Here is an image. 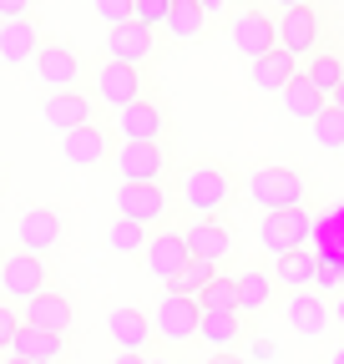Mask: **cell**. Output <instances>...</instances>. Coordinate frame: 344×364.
<instances>
[{"mask_svg":"<svg viewBox=\"0 0 344 364\" xmlns=\"http://www.w3.org/2000/svg\"><path fill=\"white\" fill-rule=\"evenodd\" d=\"M21 314H26V324L51 329V334H71V329H76V309H71V299H66L61 289H41L36 299L21 304Z\"/></svg>","mask_w":344,"mask_h":364,"instance_id":"cell-20","label":"cell"},{"mask_svg":"<svg viewBox=\"0 0 344 364\" xmlns=\"http://www.w3.org/2000/svg\"><path fill=\"white\" fill-rule=\"evenodd\" d=\"M167 167H172V157L162 142H117V152H112L117 182H162Z\"/></svg>","mask_w":344,"mask_h":364,"instance_id":"cell-10","label":"cell"},{"mask_svg":"<svg viewBox=\"0 0 344 364\" xmlns=\"http://www.w3.org/2000/svg\"><path fill=\"white\" fill-rule=\"evenodd\" d=\"M309 127H314V142H319L324 152H344V112H339L334 102H329Z\"/></svg>","mask_w":344,"mask_h":364,"instance_id":"cell-33","label":"cell"},{"mask_svg":"<svg viewBox=\"0 0 344 364\" xmlns=\"http://www.w3.org/2000/svg\"><path fill=\"white\" fill-rule=\"evenodd\" d=\"M228 41L243 61H258L279 51V11H264V6H238L233 21H228Z\"/></svg>","mask_w":344,"mask_h":364,"instance_id":"cell-4","label":"cell"},{"mask_svg":"<svg viewBox=\"0 0 344 364\" xmlns=\"http://www.w3.org/2000/svg\"><path fill=\"white\" fill-rule=\"evenodd\" d=\"M112 132H117V142H162V132H167V107L147 91L142 102H132V107L117 112Z\"/></svg>","mask_w":344,"mask_h":364,"instance_id":"cell-12","label":"cell"},{"mask_svg":"<svg viewBox=\"0 0 344 364\" xmlns=\"http://www.w3.org/2000/svg\"><path fill=\"white\" fill-rule=\"evenodd\" d=\"M233 279H238V314L248 318V324H253V318H264V314L279 304V279H274V273H264L258 263L238 268Z\"/></svg>","mask_w":344,"mask_h":364,"instance_id":"cell-19","label":"cell"},{"mask_svg":"<svg viewBox=\"0 0 344 364\" xmlns=\"http://www.w3.org/2000/svg\"><path fill=\"white\" fill-rule=\"evenodd\" d=\"M31 6L36 0H0V21H21V16H31Z\"/></svg>","mask_w":344,"mask_h":364,"instance_id":"cell-39","label":"cell"},{"mask_svg":"<svg viewBox=\"0 0 344 364\" xmlns=\"http://www.w3.org/2000/svg\"><path fill=\"white\" fill-rule=\"evenodd\" d=\"M319 284H324V289H334V284H339V268H334V263H324V258H319Z\"/></svg>","mask_w":344,"mask_h":364,"instance_id":"cell-41","label":"cell"},{"mask_svg":"<svg viewBox=\"0 0 344 364\" xmlns=\"http://www.w3.org/2000/svg\"><path fill=\"white\" fill-rule=\"evenodd\" d=\"M198 318H203V304L188 299V294H162L152 304V329H157V344L162 349H183L198 339Z\"/></svg>","mask_w":344,"mask_h":364,"instance_id":"cell-5","label":"cell"},{"mask_svg":"<svg viewBox=\"0 0 344 364\" xmlns=\"http://www.w3.org/2000/svg\"><path fill=\"white\" fill-rule=\"evenodd\" d=\"M238 198V177L223 157H193L178 177V203L188 218H223Z\"/></svg>","mask_w":344,"mask_h":364,"instance_id":"cell-1","label":"cell"},{"mask_svg":"<svg viewBox=\"0 0 344 364\" xmlns=\"http://www.w3.org/2000/svg\"><path fill=\"white\" fill-rule=\"evenodd\" d=\"M188 248L193 258H208V263H223L233 253V233L223 228V218H188Z\"/></svg>","mask_w":344,"mask_h":364,"instance_id":"cell-23","label":"cell"},{"mask_svg":"<svg viewBox=\"0 0 344 364\" xmlns=\"http://www.w3.org/2000/svg\"><path fill=\"white\" fill-rule=\"evenodd\" d=\"M188 258H193V248H188V233L178 223H162L157 233L147 238V253H142V263H147V273L157 284H172L188 268Z\"/></svg>","mask_w":344,"mask_h":364,"instance_id":"cell-11","label":"cell"},{"mask_svg":"<svg viewBox=\"0 0 344 364\" xmlns=\"http://www.w3.org/2000/svg\"><path fill=\"white\" fill-rule=\"evenodd\" d=\"M147 364H167V359H147Z\"/></svg>","mask_w":344,"mask_h":364,"instance_id":"cell-49","label":"cell"},{"mask_svg":"<svg viewBox=\"0 0 344 364\" xmlns=\"http://www.w3.org/2000/svg\"><path fill=\"white\" fill-rule=\"evenodd\" d=\"M304 76L324 91V97H334L339 81H344V51H334V46H319V51L304 61Z\"/></svg>","mask_w":344,"mask_h":364,"instance_id":"cell-30","label":"cell"},{"mask_svg":"<svg viewBox=\"0 0 344 364\" xmlns=\"http://www.w3.org/2000/svg\"><path fill=\"white\" fill-rule=\"evenodd\" d=\"M31 71H36V86H46V91H71V86H81V56L71 51V46H61V41H46L41 46V56L31 61Z\"/></svg>","mask_w":344,"mask_h":364,"instance_id":"cell-13","label":"cell"},{"mask_svg":"<svg viewBox=\"0 0 344 364\" xmlns=\"http://www.w3.org/2000/svg\"><path fill=\"white\" fill-rule=\"evenodd\" d=\"M0 193H6V177H0Z\"/></svg>","mask_w":344,"mask_h":364,"instance_id":"cell-50","label":"cell"},{"mask_svg":"<svg viewBox=\"0 0 344 364\" xmlns=\"http://www.w3.org/2000/svg\"><path fill=\"white\" fill-rule=\"evenodd\" d=\"M208 21H213V16L198 6V0H172V6H167V21H162V36H167L172 46H193V41H203Z\"/></svg>","mask_w":344,"mask_h":364,"instance_id":"cell-25","label":"cell"},{"mask_svg":"<svg viewBox=\"0 0 344 364\" xmlns=\"http://www.w3.org/2000/svg\"><path fill=\"white\" fill-rule=\"evenodd\" d=\"M21 324H26V314H16V304H11V299H0V359H6V354L16 349Z\"/></svg>","mask_w":344,"mask_h":364,"instance_id":"cell-36","label":"cell"},{"mask_svg":"<svg viewBox=\"0 0 344 364\" xmlns=\"http://www.w3.org/2000/svg\"><path fill=\"white\" fill-rule=\"evenodd\" d=\"M0 364H31V359H21V354H6V359H0Z\"/></svg>","mask_w":344,"mask_h":364,"instance_id":"cell-47","label":"cell"},{"mask_svg":"<svg viewBox=\"0 0 344 364\" xmlns=\"http://www.w3.org/2000/svg\"><path fill=\"white\" fill-rule=\"evenodd\" d=\"M41 117H46V127L61 136V132H71V127L97 122V97H86L81 86H71V91H46V102H41Z\"/></svg>","mask_w":344,"mask_h":364,"instance_id":"cell-15","label":"cell"},{"mask_svg":"<svg viewBox=\"0 0 344 364\" xmlns=\"http://www.w3.org/2000/svg\"><path fill=\"white\" fill-rule=\"evenodd\" d=\"M172 208H178V193L167 182H117V218H132L157 233L162 223H172Z\"/></svg>","mask_w":344,"mask_h":364,"instance_id":"cell-2","label":"cell"},{"mask_svg":"<svg viewBox=\"0 0 344 364\" xmlns=\"http://www.w3.org/2000/svg\"><path fill=\"white\" fill-rule=\"evenodd\" d=\"M198 6H203V11H208V16H218V11H223V6H228V0H198Z\"/></svg>","mask_w":344,"mask_h":364,"instance_id":"cell-43","label":"cell"},{"mask_svg":"<svg viewBox=\"0 0 344 364\" xmlns=\"http://www.w3.org/2000/svg\"><path fill=\"white\" fill-rule=\"evenodd\" d=\"M213 279H218V263H208V258H188V268H183V273H178V279H172L167 289H172V294H188V299H198V294H203Z\"/></svg>","mask_w":344,"mask_h":364,"instance_id":"cell-32","label":"cell"},{"mask_svg":"<svg viewBox=\"0 0 344 364\" xmlns=\"http://www.w3.org/2000/svg\"><path fill=\"white\" fill-rule=\"evenodd\" d=\"M198 339H203L208 349H238V344L248 339V318H243L238 309H203Z\"/></svg>","mask_w":344,"mask_h":364,"instance_id":"cell-22","label":"cell"},{"mask_svg":"<svg viewBox=\"0 0 344 364\" xmlns=\"http://www.w3.org/2000/svg\"><path fill=\"white\" fill-rule=\"evenodd\" d=\"M279 107H284L294 122H314V117L329 107V97H324V91H319V86H314L304 71H299V76H294V81L279 91Z\"/></svg>","mask_w":344,"mask_h":364,"instance_id":"cell-29","label":"cell"},{"mask_svg":"<svg viewBox=\"0 0 344 364\" xmlns=\"http://www.w3.org/2000/svg\"><path fill=\"white\" fill-rule=\"evenodd\" d=\"M228 6H258V0H228Z\"/></svg>","mask_w":344,"mask_h":364,"instance_id":"cell-48","label":"cell"},{"mask_svg":"<svg viewBox=\"0 0 344 364\" xmlns=\"http://www.w3.org/2000/svg\"><path fill=\"white\" fill-rule=\"evenodd\" d=\"M97 6V21L112 31V26H127V21H137V0H92Z\"/></svg>","mask_w":344,"mask_h":364,"instance_id":"cell-35","label":"cell"},{"mask_svg":"<svg viewBox=\"0 0 344 364\" xmlns=\"http://www.w3.org/2000/svg\"><path fill=\"white\" fill-rule=\"evenodd\" d=\"M279 46H284L289 56L309 61V56L319 51V11H314V6H289V11H279Z\"/></svg>","mask_w":344,"mask_h":364,"instance_id":"cell-18","label":"cell"},{"mask_svg":"<svg viewBox=\"0 0 344 364\" xmlns=\"http://www.w3.org/2000/svg\"><path fill=\"white\" fill-rule=\"evenodd\" d=\"M243 359H248V364H269V359H279V339H269V334L243 339Z\"/></svg>","mask_w":344,"mask_h":364,"instance_id":"cell-37","label":"cell"},{"mask_svg":"<svg viewBox=\"0 0 344 364\" xmlns=\"http://www.w3.org/2000/svg\"><path fill=\"white\" fill-rule=\"evenodd\" d=\"M203 364H248V359H243L238 349H208V359H203Z\"/></svg>","mask_w":344,"mask_h":364,"instance_id":"cell-40","label":"cell"},{"mask_svg":"<svg viewBox=\"0 0 344 364\" xmlns=\"http://www.w3.org/2000/svg\"><path fill=\"white\" fill-rule=\"evenodd\" d=\"M274 11H289V6H309V0H269Z\"/></svg>","mask_w":344,"mask_h":364,"instance_id":"cell-45","label":"cell"},{"mask_svg":"<svg viewBox=\"0 0 344 364\" xmlns=\"http://www.w3.org/2000/svg\"><path fill=\"white\" fill-rule=\"evenodd\" d=\"M274 279H279L284 294L314 289V284H319V258L309 253V243H304V248H294V253H279V258H274Z\"/></svg>","mask_w":344,"mask_h":364,"instance_id":"cell-26","label":"cell"},{"mask_svg":"<svg viewBox=\"0 0 344 364\" xmlns=\"http://www.w3.org/2000/svg\"><path fill=\"white\" fill-rule=\"evenodd\" d=\"M294 76H299V56H289L284 46H279V51H269V56H258V61H248V86L269 91V97H279Z\"/></svg>","mask_w":344,"mask_h":364,"instance_id":"cell-24","label":"cell"},{"mask_svg":"<svg viewBox=\"0 0 344 364\" xmlns=\"http://www.w3.org/2000/svg\"><path fill=\"white\" fill-rule=\"evenodd\" d=\"M11 354H21V359H31V364H66V334L36 329V324H21L16 349H11Z\"/></svg>","mask_w":344,"mask_h":364,"instance_id":"cell-28","label":"cell"},{"mask_svg":"<svg viewBox=\"0 0 344 364\" xmlns=\"http://www.w3.org/2000/svg\"><path fill=\"white\" fill-rule=\"evenodd\" d=\"M289 324L304 334V339H319L324 329H329V304H324V294H314V289H299V294H289Z\"/></svg>","mask_w":344,"mask_h":364,"instance_id":"cell-27","label":"cell"},{"mask_svg":"<svg viewBox=\"0 0 344 364\" xmlns=\"http://www.w3.org/2000/svg\"><path fill=\"white\" fill-rule=\"evenodd\" d=\"M92 86H97V107L107 112H122L147 97V66H127V61H102L92 71Z\"/></svg>","mask_w":344,"mask_h":364,"instance_id":"cell-7","label":"cell"},{"mask_svg":"<svg viewBox=\"0 0 344 364\" xmlns=\"http://www.w3.org/2000/svg\"><path fill=\"white\" fill-rule=\"evenodd\" d=\"M112 364H147V354H122V349H117V359H112Z\"/></svg>","mask_w":344,"mask_h":364,"instance_id":"cell-42","label":"cell"},{"mask_svg":"<svg viewBox=\"0 0 344 364\" xmlns=\"http://www.w3.org/2000/svg\"><path fill=\"white\" fill-rule=\"evenodd\" d=\"M61 233H66V228H61V213L56 208H26L21 213V223H16V243L21 248H31V253H41V258H51L56 248H61Z\"/></svg>","mask_w":344,"mask_h":364,"instance_id":"cell-17","label":"cell"},{"mask_svg":"<svg viewBox=\"0 0 344 364\" xmlns=\"http://www.w3.org/2000/svg\"><path fill=\"white\" fill-rule=\"evenodd\" d=\"M309 208H269L264 223H258V243H264V253H294V248H304L309 243Z\"/></svg>","mask_w":344,"mask_h":364,"instance_id":"cell-9","label":"cell"},{"mask_svg":"<svg viewBox=\"0 0 344 364\" xmlns=\"http://www.w3.org/2000/svg\"><path fill=\"white\" fill-rule=\"evenodd\" d=\"M243 193L253 198V208H304L309 203V182L304 172H294V167H253L248 182H243Z\"/></svg>","mask_w":344,"mask_h":364,"instance_id":"cell-3","label":"cell"},{"mask_svg":"<svg viewBox=\"0 0 344 364\" xmlns=\"http://www.w3.org/2000/svg\"><path fill=\"white\" fill-rule=\"evenodd\" d=\"M147 238H152V228H142V223H132V218H117V223H112V233H107L112 253H122V258L147 253Z\"/></svg>","mask_w":344,"mask_h":364,"instance_id":"cell-31","label":"cell"},{"mask_svg":"<svg viewBox=\"0 0 344 364\" xmlns=\"http://www.w3.org/2000/svg\"><path fill=\"white\" fill-rule=\"evenodd\" d=\"M107 334H112V344H117L122 354H147V349L157 344L152 314H147V309H137V304L112 309V314H107Z\"/></svg>","mask_w":344,"mask_h":364,"instance_id":"cell-14","label":"cell"},{"mask_svg":"<svg viewBox=\"0 0 344 364\" xmlns=\"http://www.w3.org/2000/svg\"><path fill=\"white\" fill-rule=\"evenodd\" d=\"M167 6H172V0H137V21H142V26H152V31H162Z\"/></svg>","mask_w":344,"mask_h":364,"instance_id":"cell-38","label":"cell"},{"mask_svg":"<svg viewBox=\"0 0 344 364\" xmlns=\"http://www.w3.org/2000/svg\"><path fill=\"white\" fill-rule=\"evenodd\" d=\"M198 304L203 309H238V279H223V273H218V279L198 294Z\"/></svg>","mask_w":344,"mask_h":364,"instance_id":"cell-34","label":"cell"},{"mask_svg":"<svg viewBox=\"0 0 344 364\" xmlns=\"http://www.w3.org/2000/svg\"><path fill=\"white\" fill-rule=\"evenodd\" d=\"M41 289H51V268H46V258H41V253L11 248L6 258H0V299L26 304V299H36Z\"/></svg>","mask_w":344,"mask_h":364,"instance_id":"cell-6","label":"cell"},{"mask_svg":"<svg viewBox=\"0 0 344 364\" xmlns=\"http://www.w3.org/2000/svg\"><path fill=\"white\" fill-rule=\"evenodd\" d=\"M329 102H334V107L344 112V81H339V91H334V97H329Z\"/></svg>","mask_w":344,"mask_h":364,"instance_id":"cell-46","label":"cell"},{"mask_svg":"<svg viewBox=\"0 0 344 364\" xmlns=\"http://www.w3.org/2000/svg\"><path fill=\"white\" fill-rule=\"evenodd\" d=\"M41 26L31 21V16H21V21H0V66H31L36 56H41Z\"/></svg>","mask_w":344,"mask_h":364,"instance_id":"cell-21","label":"cell"},{"mask_svg":"<svg viewBox=\"0 0 344 364\" xmlns=\"http://www.w3.org/2000/svg\"><path fill=\"white\" fill-rule=\"evenodd\" d=\"M107 61H127V66H147L157 56V31L142 26V21H127V26H112L107 31Z\"/></svg>","mask_w":344,"mask_h":364,"instance_id":"cell-16","label":"cell"},{"mask_svg":"<svg viewBox=\"0 0 344 364\" xmlns=\"http://www.w3.org/2000/svg\"><path fill=\"white\" fill-rule=\"evenodd\" d=\"M324 364H344V339H339V344L329 349V359H324Z\"/></svg>","mask_w":344,"mask_h":364,"instance_id":"cell-44","label":"cell"},{"mask_svg":"<svg viewBox=\"0 0 344 364\" xmlns=\"http://www.w3.org/2000/svg\"><path fill=\"white\" fill-rule=\"evenodd\" d=\"M112 152H117V132L102 127V122H86V127H71L61 132V157L81 172H97V167H112Z\"/></svg>","mask_w":344,"mask_h":364,"instance_id":"cell-8","label":"cell"}]
</instances>
